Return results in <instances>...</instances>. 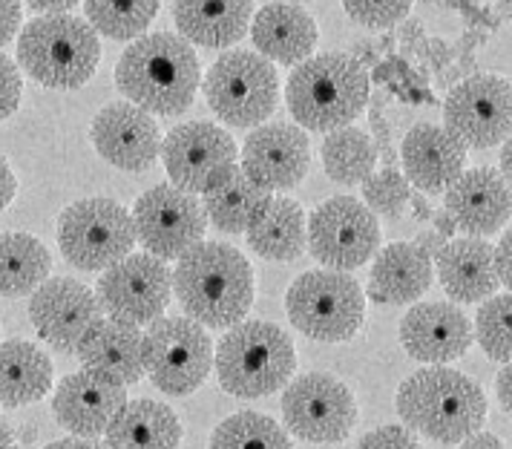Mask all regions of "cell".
Returning a JSON list of instances; mask_svg holds the SVG:
<instances>
[{
	"label": "cell",
	"mask_w": 512,
	"mask_h": 449,
	"mask_svg": "<svg viewBox=\"0 0 512 449\" xmlns=\"http://www.w3.org/2000/svg\"><path fill=\"white\" fill-rule=\"evenodd\" d=\"M170 280L187 320L208 329H233L254 306V268L225 242L193 245L179 257Z\"/></svg>",
	"instance_id": "6da1fadb"
},
{
	"label": "cell",
	"mask_w": 512,
	"mask_h": 449,
	"mask_svg": "<svg viewBox=\"0 0 512 449\" xmlns=\"http://www.w3.org/2000/svg\"><path fill=\"white\" fill-rule=\"evenodd\" d=\"M202 81L199 58L173 32L141 35L121 52L116 84L147 116H182Z\"/></svg>",
	"instance_id": "7a4b0ae2"
},
{
	"label": "cell",
	"mask_w": 512,
	"mask_h": 449,
	"mask_svg": "<svg viewBox=\"0 0 512 449\" xmlns=\"http://www.w3.org/2000/svg\"><path fill=\"white\" fill-rule=\"evenodd\" d=\"M397 415L409 432H420L438 444H461L481 432L487 421V398L475 380L455 369H418L397 389Z\"/></svg>",
	"instance_id": "3957f363"
},
{
	"label": "cell",
	"mask_w": 512,
	"mask_h": 449,
	"mask_svg": "<svg viewBox=\"0 0 512 449\" xmlns=\"http://www.w3.org/2000/svg\"><path fill=\"white\" fill-rule=\"evenodd\" d=\"M372 81L366 67L346 52H326L297 64L285 84V104L300 130L349 127L369 104Z\"/></svg>",
	"instance_id": "277c9868"
},
{
	"label": "cell",
	"mask_w": 512,
	"mask_h": 449,
	"mask_svg": "<svg viewBox=\"0 0 512 449\" xmlns=\"http://www.w3.org/2000/svg\"><path fill=\"white\" fill-rule=\"evenodd\" d=\"M213 369L219 386L233 398L274 395L297 369L294 340L277 323H239L213 349Z\"/></svg>",
	"instance_id": "5b68a950"
},
{
	"label": "cell",
	"mask_w": 512,
	"mask_h": 449,
	"mask_svg": "<svg viewBox=\"0 0 512 449\" xmlns=\"http://www.w3.org/2000/svg\"><path fill=\"white\" fill-rule=\"evenodd\" d=\"M18 61L44 87L78 90L98 70L101 41L84 18L41 15L21 29Z\"/></svg>",
	"instance_id": "8992f818"
},
{
	"label": "cell",
	"mask_w": 512,
	"mask_h": 449,
	"mask_svg": "<svg viewBox=\"0 0 512 449\" xmlns=\"http://www.w3.org/2000/svg\"><path fill=\"white\" fill-rule=\"evenodd\" d=\"M288 320L320 343H346L366 320V294L343 271H305L285 294Z\"/></svg>",
	"instance_id": "52a82bcc"
},
{
	"label": "cell",
	"mask_w": 512,
	"mask_h": 449,
	"mask_svg": "<svg viewBox=\"0 0 512 449\" xmlns=\"http://www.w3.org/2000/svg\"><path fill=\"white\" fill-rule=\"evenodd\" d=\"M205 98L231 127H256L280 104V72L251 49H233L205 75Z\"/></svg>",
	"instance_id": "ba28073f"
},
{
	"label": "cell",
	"mask_w": 512,
	"mask_h": 449,
	"mask_svg": "<svg viewBox=\"0 0 512 449\" xmlns=\"http://www.w3.org/2000/svg\"><path fill=\"white\" fill-rule=\"evenodd\" d=\"M58 245L75 268L107 271L127 260L136 245L133 216L104 196L78 199L58 219Z\"/></svg>",
	"instance_id": "9c48e42d"
},
{
	"label": "cell",
	"mask_w": 512,
	"mask_h": 449,
	"mask_svg": "<svg viewBox=\"0 0 512 449\" xmlns=\"http://www.w3.org/2000/svg\"><path fill=\"white\" fill-rule=\"evenodd\" d=\"M213 369V340L187 317H159L144 334V372L164 395H193Z\"/></svg>",
	"instance_id": "30bf717a"
},
{
	"label": "cell",
	"mask_w": 512,
	"mask_h": 449,
	"mask_svg": "<svg viewBox=\"0 0 512 449\" xmlns=\"http://www.w3.org/2000/svg\"><path fill=\"white\" fill-rule=\"evenodd\" d=\"M162 159L170 185L182 193H210L239 170V147L228 130L210 121H187L167 133Z\"/></svg>",
	"instance_id": "8fae6325"
},
{
	"label": "cell",
	"mask_w": 512,
	"mask_h": 449,
	"mask_svg": "<svg viewBox=\"0 0 512 449\" xmlns=\"http://www.w3.org/2000/svg\"><path fill=\"white\" fill-rule=\"evenodd\" d=\"M282 421L300 441L340 444L357 424V401L340 378L308 372L282 392Z\"/></svg>",
	"instance_id": "7c38bea8"
},
{
	"label": "cell",
	"mask_w": 512,
	"mask_h": 449,
	"mask_svg": "<svg viewBox=\"0 0 512 449\" xmlns=\"http://www.w3.org/2000/svg\"><path fill=\"white\" fill-rule=\"evenodd\" d=\"M305 242L328 271L363 268L380 248V225L360 199L334 196L305 222Z\"/></svg>",
	"instance_id": "4fadbf2b"
},
{
	"label": "cell",
	"mask_w": 512,
	"mask_h": 449,
	"mask_svg": "<svg viewBox=\"0 0 512 449\" xmlns=\"http://www.w3.org/2000/svg\"><path fill=\"white\" fill-rule=\"evenodd\" d=\"M446 133L464 147H492L510 139L512 87L510 78L475 72L458 87H452L443 101Z\"/></svg>",
	"instance_id": "5bb4252c"
},
{
	"label": "cell",
	"mask_w": 512,
	"mask_h": 449,
	"mask_svg": "<svg viewBox=\"0 0 512 449\" xmlns=\"http://www.w3.org/2000/svg\"><path fill=\"white\" fill-rule=\"evenodd\" d=\"M130 216L144 251L162 262L179 260L199 245L208 225L202 202L173 185H156L141 193Z\"/></svg>",
	"instance_id": "9a60e30c"
},
{
	"label": "cell",
	"mask_w": 512,
	"mask_h": 449,
	"mask_svg": "<svg viewBox=\"0 0 512 449\" xmlns=\"http://www.w3.org/2000/svg\"><path fill=\"white\" fill-rule=\"evenodd\" d=\"M173 294L170 268L150 254H136L107 268L95 288L98 306L110 320L127 326H150L164 314Z\"/></svg>",
	"instance_id": "2e32d148"
},
{
	"label": "cell",
	"mask_w": 512,
	"mask_h": 449,
	"mask_svg": "<svg viewBox=\"0 0 512 449\" xmlns=\"http://www.w3.org/2000/svg\"><path fill=\"white\" fill-rule=\"evenodd\" d=\"M29 320L44 343L75 352L81 337L101 320V306L84 283L70 277H52L32 291Z\"/></svg>",
	"instance_id": "e0dca14e"
},
{
	"label": "cell",
	"mask_w": 512,
	"mask_h": 449,
	"mask_svg": "<svg viewBox=\"0 0 512 449\" xmlns=\"http://www.w3.org/2000/svg\"><path fill=\"white\" fill-rule=\"evenodd\" d=\"M311 167V142L297 124H262L242 144L239 173L265 190L297 188Z\"/></svg>",
	"instance_id": "ac0fdd59"
},
{
	"label": "cell",
	"mask_w": 512,
	"mask_h": 449,
	"mask_svg": "<svg viewBox=\"0 0 512 449\" xmlns=\"http://www.w3.org/2000/svg\"><path fill=\"white\" fill-rule=\"evenodd\" d=\"M90 139L101 159L118 170L141 173L159 159L162 136L159 124L130 101H116L98 110L90 127Z\"/></svg>",
	"instance_id": "d6986e66"
},
{
	"label": "cell",
	"mask_w": 512,
	"mask_h": 449,
	"mask_svg": "<svg viewBox=\"0 0 512 449\" xmlns=\"http://www.w3.org/2000/svg\"><path fill=\"white\" fill-rule=\"evenodd\" d=\"M127 403V389L98 372L81 369L58 383L52 412L58 424L70 429L75 438H98L107 432Z\"/></svg>",
	"instance_id": "ffe728a7"
},
{
	"label": "cell",
	"mask_w": 512,
	"mask_h": 449,
	"mask_svg": "<svg viewBox=\"0 0 512 449\" xmlns=\"http://www.w3.org/2000/svg\"><path fill=\"white\" fill-rule=\"evenodd\" d=\"M400 343L420 363L443 366L472 346V323L452 303H418L400 320Z\"/></svg>",
	"instance_id": "44dd1931"
},
{
	"label": "cell",
	"mask_w": 512,
	"mask_h": 449,
	"mask_svg": "<svg viewBox=\"0 0 512 449\" xmlns=\"http://www.w3.org/2000/svg\"><path fill=\"white\" fill-rule=\"evenodd\" d=\"M443 202L455 228L475 239L498 234L510 222V182H504L501 173L489 167L464 170L443 193Z\"/></svg>",
	"instance_id": "7402d4cb"
},
{
	"label": "cell",
	"mask_w": 512,
	"mask_h": 449,
	"mask_svg": "<svg viewBox=\"0 0 512 449\" xmlns=\"http://www.w3.org/2000/svg\"><path fill=\"white\" fill-rule=\"evenodd\" d=\"M403 176L423 193H446L449 185L464 173L466 147L443 127L415 124L400 144Z\"/></svg>",
	"instance_id": "603a6c76"
},
{
	"label": "cell",
	"mask_w": 512,
	"mask_h": 449,
	"mask_svg": "<svg viewBox=\"0 0 512 449\" xmlns=\"http://www.w3.org/2000/svg\"><path fill=\"white\" fill-rule=\"evenodd\" d=\"M251 38L265 61L297 67L317 47V24L297 3H265L254 15Z\"/></svg>",
	"instance_id": "cb8c5ba5"
},
{
	"label": "cell",
	"mask_w": 512,
	"mask_h": 449,
	"mask_svg": "<svg viewBox=\"0 0 512 449\" xmlns=\"http://www.w3.org/2000/svg\"><path fill=\"white\" fill-rule=\"evenodd\" d=\"M75 355L84 369L116 380L121 386L144 378V334L136 326L118 320H98L75 346Z\"/></svg>",
	"instance_id": "d4e9b609"
},
{
	"label": "cell",
	"mask_w": 512,
	"mask_h": 449,
	"mask_svg": "<svg viewBox=\"0 0 512 449\" xmlns=\"http://www.w3.org/2000/svg\"><path fill=\"white\" fill-rule=\"evenodd\" d=\"M438 280L455 303H484L501 288L487 239H455L438 251Z\"/></svg>",
	"instance_id": "484cf974"
},
{
	"label": "cell",
	"mask_w": 512,
	"mask_h": 449,
	"mask_svg": "<svg viewBox=\"0 0 512 449\" xmlns=\"http://www.w3.org/2000/svg\"><path fill=\"white\" fill-rule=\"evenodd\" d=\"M432 285V260L415 242H392L372 262L369 300L406 306L423 297Z\"/></svg>",
	"instance_id": "4316f807"
},
{
	"label": "cell",
	"mask_w": 512,
	"mask_h": 449,
	"mask_svg": "<svg viewBox=\"0 0 512 449\" xmlns=\"http://www.w3.org/2000/svg\"><path fill=\"white\" fill-rule=\"evenodd\" d=\"M254 6L245 0L233 3H205V0H179L173 3V21L179 26V38L187 44L208 49H228L239 44L251 29Z\"/></svg>",
	"instance_id": "83f0119b"
},
{
	"label": "cell",
	"mask_w": 512,
	"mask_h": 449,
	"mask_svg": "<svg viewBox=\"0 0 512 449\" xmlns=\"http://www.w3.org/2000/svg\"><path fill=\"white\" fill-rule=\"evenodd\" d=\"M107 449H179L182 421L159 401L124 403V409L107 426Z\"/></svg>",
	"instance_id": "f1b7e54d"
},
{
	"label": "cell",
	"mask_w": 512,
	"mask_h": 449,
	"mask_svg": "<svg viewBox=\"0 0 512 449\" xmlns=\"http://www.w3.org/2000/svg\"><path fill=\"white\" fill-rule=\"evenodd\" d=\"M55 366L47 352L29 340L0 343V406L21 409L47 398Z\"/></svg>",
	"instance_id": "f546056e"
},
{
	"label": "cell",
	"mask_w": 512,
	"mask_h": 449,
	"mask_svg": "<svg viewBox=\"0 0 512 449\" xmlns=\"http://www.w3.org/2000/svg\"><path fill=\"white\" fill-rule=\"evenodd\" d=\"M271 202H274L271 190L259 188L248 176H242L236 170L222 188L205 193L202 211H205V216L219 231H225V234H248L256 222L265 216Z\"/></svg>",
	"instance_id": "4dcf8cb0"
},
{
	"label": "cell",
	"mask_w": 512,
	"mask_h": 449,
	"mask_svg": "<svg viewBox=\"0 0 512 449\" xmlns=\"http://www.w3.org/2000/svg\"><path fill=\"white\" fill-rule=\"evenodd\" d=\"M245 239L265 260H300V254L305 251V211L300 208V202H294L288 196L274 199L265 216L248 231Z\"/></svg>",
	"instance_id": "1f68e13d"
},
{
	"label": "cell",
	"mask_w": 512,
	"mask_h": 449,
	"mask_svg": "<svg viewBox=\"0 0 512 449\" xmlns=\"http://www.w3.org/2000/svg\"><path fill=\"white\" fill-rule=\"evenodd\" d=\"M52 257L41 239L0 234V297H24L49 280Z\"/></svg>",
	"instance_id": "d6a6232c"
},
{
	"label": "cell",
	"mask_w": 512,
	"mask_h": 449,
	"mask_svg": "<svg viewBox=\"0 0 512 449\" xmlns=\"http://www.w3.org/2000/svg\"><path fill=\"white\" fill-rule=\"evenodd\" d=\"M323 165L337 185H363L377 165V147L372 136L357 127L331 130L323 142Z\"/></svg>",
	"instance_id": "836d02e7"
},
{
	"label": "cell",
	"mask_w": 512,
	"mask_h": 449,
	"mask_svg": "<svg viewBox=\"0 0 512 449\" xmlns=\"http://www.w3.org/2000/svg\"><path fill=\"white\" fill-rule=\"evenodd\" d=\"M84 15L87 24L93 26V32L107 35L113 41H136L147 26L153 24V18L159 15V3L156 0H87L84 3Z\"/></svg>",
	"instance_id": "e575fe53"
},
{
	"label": "cell",
	"mask_w": 512,
	"mask_h": 449,
	"mask_svg": "<svg viewBox=\"0 0 512 449\" xmlns=\"http://www.w3.org/2000/svg\"><path fill=\"white\" fill-rule=\"evenodd\" d=\"M210 449H294L288 432L262 412H236L213 429Z\"/></svg>",
	"instance_id": "d590c367"
},
{
	"label": "cell",
	"mask_w": 512,
	"mask_h": 449,
	"mask_svg": "<svg viewBox=\"0 0 512 449\" xmlns=\"http://www.w3.org/2000/svg\"><path fill=\"white\" fill-rule=\"evenodd\" d=\"M510 311L512 297L510 291H504V294L489 297L487 303L478 308V317H475V334H478L481 349L504 366H510L512 357Z\"/></svg>",
	"instance_id": "8d00e7d4"
},
{
	"label": "cell",
	"mask_w": 512,
	"mask_h": 449,
	"mask_svg": "<svg viewBox=\"0 0 512 449\" xmlns=\"http://www.w3.org/2000/svg\"><path fill=\"white\" fill-rule=\"evenodd\" d=\"M363 193L374 211L386 213V216H400L403 208L409 205L412 185L406 182V176L397 167H386L363 182Z\"/></svg>",
	"instance_id": "74e56055"
},
{
	"label": "cell",
	"mask_w": 512,
	"mask_h": 449,
	"mask_svg": "<svg viewBox=\"0 0 512 449\" xmlns=\"http://www.w3.org/2000/svg\"><path fill=\"white\" fill-rule=\"evenodd\" d=\"M346 15L351 21L363 26H374V29H389L397 21H406L412 12V3L406 0H349L343 3Z\"/></svg>",
	"instance_id": "f35d334b"
},
{
	"label": "cell",
	"mask_w": 512,
	"mask_h": 449,
	"mask_svg": "<svg viewBox=\"0 0 512 449\" xmlns=\"http://www.w3.org/2000/svg\"><path fill=\"white\" fill-rule=\"evenodd\" d=\"M24 95V78L12 58L0 52V121H6L18 107Z\"/></svg>",
	"instance_id": "ab89813d"
},
{
	"label": "cell",
	"mask_w": 512,
	"mask_h": 449,
	"mask_svg": "<svg viewBox=\"0 0 512 449\" xmlns=\"http://www.w3.org/2000/svg\"><path fill=\"white\" fill-rule=\"evenodd\" d=\"M357 449H423L420 441L406 429V426H380L372 429L369 435H363V441L357 444Z\"/></svg>",
	"instance_id": "60d3db41"
},
{
	"label": "cell",
	"mask_w": 512,
	"mask_h": 449,
	"mask_svg": "<svg viewBox=\"0 0 512 449\" xmlns=\"http://www.w3.org/2000/svg\"><path fill=\"white\" fill-rule=\"evenodd\" d=\"M415 52H418L429 67H435V70H446L449 61L455 58V52L446 47L441 38H423L418 47H415Z\"/></svg>",
	"instance_id": "b9f144b4"
},
{
	"label": "cell",
	"mask_w": 512,
	"mask_h": 449,
	"mask_svg": "<svg viewBox=\"0 0 512 449\" xmlns=\"http://www.w3.org/2000/svg\"><path fill=\"white\" fill-rule=\"evenodd\" d=\"M21 15H24L21 3L0 0V49L6 47V44L18 35V29H21Z\"/></svg>",
	"instance_id": "7bdbcfd3"
},
{
	"label": "cell",
	"mask_w": 512,
	"mask_h": 449,
	"mask_svg": "<svg viewBox=\"0 0 512 449\" xmlns=\"http://www.w3.org/2000/svg\"><path fill=\"white\" fill-rule=\"evenodd\" d=\"M510 254H512V234L510 231H504L501 242L492 248V268H495V277H498V283L504 285V288H510Z\"/></svg>",
	"instance_id": "ee69618b"
},
{
	"label": "cell",
	"mask_w": 512,
	"mask_h": 449,
	"mask_svg": "<svg viewBox=\"0 0 512 449\" xmlns=\"http://www.w3.org/2000/svg\"><path fill=\"white\" fill-rule=\"evenodd\" d=\"M397 38H400V58H403V61L412 58V55H415V47L423 41V24H420L418 18L403 21V26L397 29Z\"/></svg>",
	"instance_id": "f6af8a7d"
},
{
	"label": "cell",
	"mask_w": 512,
	"mask_h": 449,
	"mask_svg": "<svg viewBox=\"0 0 512 449\" xmlns=\"http://www.w3.org/2000/svg\"><path fill=\"white\" fill-rule=\"evenodd\" d=\"M15 190H18V179H15V173H12L9 162L0 156V211L15 199Z\"/></svg>",
	"instance_id": "bcb514c9"
},
{
	"label": "cell",
	"mask_w": 512,
	"mask_h": 449,
	"mask_svg": "<svg viewBox=\"0 0 512 449\" xmlns=\"http://www.w3.org/2000/svg\"><path fill=\"white\" fill-rule=\"evenodd\" d=\"M458 449H504V444H501L498 435H492V432H475V435L464 438Z\"/></svg>",
	"instance_id": "7dc6e473"
},
{
	"label": "cell",
	"mask_w": 512,
	"mask_h": 449,
	"mask_svg": "<svg viewBox=\"0 0 512 449\" xmlns=\"http://www.w3.org/2000/svg\"><path fill=\"white\" fill-rule=\"evenodd\" d=\"M510 378V366H504V369L498 372V378H495V395H498V403H501V409H504L507 415H510Z\"/></svg>",
	"instance_id": "c3c4849f"
},
{
	"label": "cell",
	"mask_w": 512,
	"mask_h": 449,
	"mask_svg": "<svg viewBox=\"0 0 512 449\" xmlns=\"http://www.w3.org/2000/svg\"><path fill=\"white\" fill-rule=\"evenodd\" d=\"M72 0H58V3H29V9L41 18V15H72Z\"/></svg>",
	"instance_id": "681fc988"
},
{
	"label": "cell",
	"mask_w": 512,
	"mask_h": 449,
	"mask_svg": "<svg viewBox=\"0 0 512 449\" xmlns=\"http://www.w3.org/2000/svg\"><path fill=\"white\" fill-rule=\"evenodd\" d=\"M44 449H107L98 438H61V441H52Z\"/></svg>",
	"instance_id": "f907efd6"
},
{
	"label": "cell",
	"mask_w": 512,
	"mask_h": 449,
	"mask_svg": "<svg viewBox=\"0 0 512 449\" xmlns=\"http://www.w3.org/2000/svg\"><path fill=\"white\" fill-rule=\"evenodd\" d=\"M415 245H418L420 251L432 260V257H438V251L446 245V239H443L441 234H435V231H423Z\"/></svg>",
	"instance_id": "816d5d0a"
},
{
	"label": "cell",
	"mask_w": 512,
	"mask_h": 449,
	"mask_svg": "<svg viewBox=\"0 0 512 449\" xmlns=\"http://www.w3.org/2000/svg\"><path fill=\"white\" fill-rule=\"evenodd\" d=\"M484 41H487V35H484L481 29H469V32L461 35V41L455 44L452 52H455V55H472V49L478 47V44H484Z\"/></svg>",
	"instance_id": "f5cc1de1"
},
{
	"label": "cell",
	"mask_w": 512,
	"mask_h": 449,
	"mask_svg": "<svg viewBox=\"0 0 512 449\" xmlns=\"http://www.w3.org/2000/svg\"><path fill=\"white\" fill-rule=\"evenodd\" d=\"M432 219H435V234H441L443 239L446 237H452L458 228H455V222H452V216L446 211H438V213H432Z\"/></svg>",
	"instance_id": "db71d44e"
},
{
	"label": "cell",
	"mask_w": 512,
	"mask_h": 449,
	"mask_svg": "<svg viewBox=\"0 0 512 449\" xmlns=\"http://www.w3.org/2000/svg\"><path fill=\"white\" fill-rule=\"evenodd\" d=\"M409 202H412V211H415V219H420V222H426V219H432V208H429V205H426V199H423V196H415V193H412V196H409Z\"/></svg>",
	"instance_id": "11a10c76"
},
{
	"label": "cell",
	"mask_w": 512,
	"mask_h": 449,
	"mask_svg": "<svg viewBox=\"0 0 512 449\" xmlns=\"http://www.w3.org/2000/svg\"><path fill=\"white\" fill-rule=\"evenodd\" d=\"M0 449H18V441H15V432L9 426L0 421Z\"/></svg>",
	"instance_id": "9f6ffc18"
},
{
	"label": "cell",
	"mask_w": 512,
	"mask_h": 449,
	"mask_svg": "<svg viewBox=\"0 0 512 449\" xmlns=\"http://www.w3.org/2000/svg\"><path fill=\"white\" fill-rule=\"evenodd\" d=\"M510 173H512V167H510V139L504 142V150H501V179L504 182H510Z\"/></svg>",
	"instance_id": "6f0895ef"
},
{
	"label": "cell",
	"mask_w": 512,
	"mask_h": 449,
	"mask_svg": "<svg viewBox=\"0 0 512 449\" xmlns=\"http://www.w3.org/2000/svg\"><path fill=\"white\" fill-rule=\"evenodd\" d=\"M380 49H383V52H392V49H395V35H383V38H380Z\"/></svg>",
	"instance_id": "680465c9"
}]
</instances>
